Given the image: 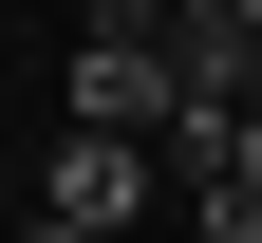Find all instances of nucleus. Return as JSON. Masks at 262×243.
Wrapping results in <instances>:
<instances>
[{
	"label": "nucleus",
	"mask_w": 262,
	"mask_h": 243,
	"mask_svg": "<svg viewBox=\"0 0 262 243\" xmlns=\"http://www.w3.org/2000/svg\"><path fill=\"white\" fill-rule=\"evenodd\" d=\"M19 206H38V187H19V168H0V225H19Z\"/></svg>",
	"instance_id": "nucleus-2"
},
{
	"label": "nucleus",
	"mask_w": 262,
	"mask_h": 243,
	"mask_svg": "<svg viewBox=\"0 0 262 243\" xmlns=\"http://www.w3.org/2000/svg\"><path fill=\"white\" fill-rule=\"evenodd\" d=\"M131 206H150V150H113V131H56V168H38V225H75V243H113Z\"/></svg>",
	"instance_id": "nucleus-1"
},
{
	"label": "nucleus",
	"mask_w": 262,
	"mask_h": 243,
	"mask_svg": "<svg viewBox=\"0 0 262 243\" xmlns=\"http://www.w3.org/2000/svg\"><path fill=\"white\" fill-rule=\"evenodd\" d=\"M19 243H75V225H38V206H19Z\"/></svg>",
	"instance_id": "nucleus-3"
},
{
	"label": "nucleus",
	"mask_w": 262,
	"mask_h": 243,
	"mask_svg": "<svg viewBox=\"0 0 262 243\" xmlns=\"http://www.w3.org/2000/svg\"><path fill=\"white\" fill-rule=\"evenodd\" d=\"M187 243H206V225H187Z\"/></svg>",
	"instance_id": "nucleus-4"
}]
</instances>
